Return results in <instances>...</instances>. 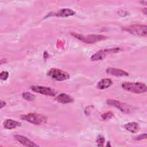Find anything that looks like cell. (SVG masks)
<instances>
[{"mask_svg": "<svg viewBox=\"0 0 147 147\" xmlns=\"http://www.w3.org/2000/svg\"><path fill=\"white\" fill-rule=\"evenodd\" d=\"M121 86L125 91L135 94L144 93L147 90L146 84L142 82H124Z\"/></svg>", "mask_w": 147, "mask_h": 147, "instance_id": "2", "label": "cell"}, {"mask_svg": "<svg viewBox=\"0 0 147 147\" xmlns=\"http://www.w3.org/2000/svg\"><path fill=\"white\" fill-rule=\"evenodd\" d=\"M22 98L28 101H33L35 99V95L29 92H25L22 94Z\"/></svg>", "mask_w": 147, "mask_h": 147, "instance_id": "16", "label": "cell"}, {"mask_svg": "<svg viewBox=\"0 0 147 147\" xmlns=\"http://www.w3.org/2000/svg\"><path fill=\"white\" fill-rule=\"evenodd\" d=\"M105 142V138L102 135H99L96 138V142L98 146H103Z\"/></svg>", "mask_w": 147, "mask_h": 147, "instance_id": "17", "label": "cell"}, {"mask_svg": "<svg viewBox=\"0 0 147 147\" xmlns=\"http://www.w3.org/2000/svg\"><path fill=\"white\" fill-rule=\"evenodd\" d=\"M6 105V102L5 101H3L2 100H1V109H2L3 107H5Z\"/></svg>", "mask_w": 147, "mask_h": 147, "instance_id": "21", "label": "cell"}, {"mask_svg": "<svg viewBox=\"0 0 147 147\" xmlns=\"http://www.w3.org/2000/svg\"><path fill=\"white\" fill-rule=\"evenodd\" d=\"M30 89L33 92L41 94L42 95H47V96H55L56 95V92L55 90H54L53 88L49 87L33 85L30 86Z\"/></svg>", "mask_w": 147, "mask_h": 147, "instance_id": "8", "label": "cell"}, {"mask_svg": "<svg viewBox=\"0 0 147 147\" xmlns=\"http://www.w3.org/2000/svg\"><path fill=\"white\" fill-rule=\"evenodd\" d=\"M123 30L136 36H146L147 26L142 24H134L122 28Z\"/></svg>", "mask_w": 147, "mask_h": 147, "instance_id": "4", "label": "cell"}, {"mask_svg": "<svg viewBox=\"0 0 147 147\" xmlns=\"http://www.w3.org/2000/svg\"><path fill=\"white\" fill-rule=\"evenodd\" d=\"M113 84V82L109 78H105L100 80L98 82L97 84V87L99 89L103 90L105 88H107L110 87Z\"/></svg>", "mask_w": 147, "mask_h": 147, "instance_id": "15", "label": "cell"}, {"mask_svg": "<svg viewBox=\"0 0 147 147\" xmlns=\"http://www.w3.org/2000/svg\"><path fill=\"white\" fill-rule=\"evenodd\" d=\"M71 34L76 38V39L87 43L93 44L100 41H103L107 38V37L101 34H82L76 32H71Z\"/></svg>", "mask_w": 147, "mask_h": 147, "instance_id": "1", "label": "cell"}, {"mask_svg": "<svg viewBox=\"0 0 147 147\" xmlns=\"http://www.w3.org/2000/svg\"><path fill=\"white\" fill-rule=\"evenodd\" d=\"M106 103L109 106H111L117 108L123 113L129 114L131 112V107L130 105L125 103L120 102L119 100L111 99H107L106 100Z\"/></svg>", "mask_w": 147, "mask_h": 147, "instance_id": "6", "label": "cell"}, {"mask_svg": "<svg viewBox=\"0 0 147 147\" xmlns=\"http://www.w3.org/2000/svg\"><path fill=\"white\" fill-rule=\"evenodd\" d=\"M21 122L13 120L11 119H7L3 122V126L6 129H13L20 126Z\"/></svg>", "mask_w": 147, "mask_h": 147, "instance_id": "14", "label": "cell"}, {"mask_svg": "<svg viewBox=\"0 0 147 147\" xmlns=\"http://www.w3.org/2000/svg\"><path fill=\"white\" fill-rule=\"evenodd\" d=\"M121 50L119 48H110V49H105L99 50L94 54H93L91 57V61H98L103 59L109 53H117Z\"/></svg>", "mask_w": 147, "mask_h": 147, "instance_id": "7", "label": "cell"}, {"mask_svg": "<svg viewBox=\"0 0 147 147\" xmlns=\"http://www.w3.org/2000/svg\"><path fill=\"white\" fill-rule=\"evenodd\" d=\"M146 10H147L146 8H144V9H142V12H143V13H144V14H145V15H146Z\"/></svg>", "mask_w": 147, "mask_h": 147, "instance_id": "22", "label": "cell"}, {"mask_svg": "<svg viewBox=\"0 0 147 147\" xmlns=\"http://www.w3.org/2000/svg\"><path fill=\"white\" fill-rule=\"evenodd\" d=\"M47 75L51 79L57 81H64L69 79V75L68 73L56 68H51L48 71Z\"/></svg>", "mask_w": 147, "mask_h": 147, "instance_id": "5", "label": "cell"}, {"mask_svg": "<svg viewBox=\"0 0 147 147\" xmlns=\"http://www.w3.org/2000/svg\"><path fill=\"white\" fill-rule=\"evenodd\" d=\"M113 116V113L110 111H108L107 113H105L102 114V118L103 120L110 119L112 118Z\"/></svg>", "mask_w": 147, "mask_h": 147, "instance_id": "18", "label": "cell"}, {"mask_svg": "<svg viewBox=\"0 0 147 147\" xmlns=\"http://www.w3.org/2000/svg\"><path fill=\"white\" fill-rule=\"evenodd\" d=\"M20 118L24 121L36 125L44 124L47 121V118L45 116L36 113H30L26 114H23L21 115Z\"/></svg>", "mask_w": 147, "mask_h": 147, "instance_id": "3", "label": "cell"}, {"mask_svg": "<svg viewBox=\"0 0 147 147\" xmlns=\"http://www.w3.org/2000/svg\"><path fill=\"white\" fill-rule=\"evenodd\" d=\"M106 72L108 74L115 76H127L129 75V73L126 71L122 70L121 69L113 68V67H109L106 69Z\"/></svg>", "mask_w": 147, "mask_h": 147, "instance_id": "10", "label": "cell"}, {"mask_svg": "<svg viewBox=\"0 0 147 147\" xmlns=\"http://www.w3.org/2000/svg\"><path fill=\"white\" fill-rule=\"evenodd\" d=\"M14 139L17 141L18 142H20L21 144H22L24 146H38V145L36 144L34 142L30 140L27 137L21 136V135H14Z\"/></svg>", "mask_w": 147, "mask_h": 147, "instance_id": "9", "label": "cell"}, {"mask_svg": "<svg viewBox=\"0 0 147 147\" xmlns=\"http://www.w3.org/2000/svg\"><path fill=\"white\" fill-rule=\"evenodd\" d=\"M146 138V134L144 133L143 134H141V135H139V136L136 137L134 138V140H142V139H145Z\"/></svg>", "mask_w": 147, "mask_h": 147, "instance_id": "20", "label": "cell"}, {"mask_svg": "<svg viewBox=\"0 0 147 147\" xmlns=\"http://www.w3.org/2000/svg\"><path fill=\"white\" fill-rule=\"evenodd\" d=\"M55 100L59 103H63V104H67V103H69L72 102L74 99L71 96L65 93H61L58 95L55 98Z\"/></svg>", "mask_w": 147, "mask_h": 147, "instance_id": "12", "label": "cell"}, {"mask_svg": "<svg viewBox=\"0 0 147 147\" xmlns=\"http://www.w3.org/2000/svg\"><path fill=\"white\" fill-rule=\"evenodd\" d=\"M75 11L72 10L71 9L68 8H65V9H61L57 11L54 13L51 16H55L56 17H69L75 15Z\"/></svg>", "mask_w": 147, "mask_h": 147, "instance_id": "11", "label": "cell"}, {"mask_svg": "<svg viewBox=\"0 0 147 147\" xmlns=\"http://www.w3.org/2000/svg\"><path fill=\"white\" fill-rule=\"evenodd\" d=\"M140 2L141 3H144V5H146L147 1H140Z\"/></svg>", "mask_w": 147, "mask_h": 147, "instance_id": "23", "label": "cell"}, {"mask_svg": "<svg viewBox=\"0 0 147 147\" xmlns=\"http://www.w3.org/2000/svg\"><path fill=\"white\" fill-rule=\"evenodd\" d=\"M124 128L127 130L128 131L131 133H137L140 129V127L137 122H128L123 125Z\"/></svg>", "mask_w": 147, "mask_h": 147, "instance_id": "13", "label": "cell"}, {"mask_svg": "<svg viewBox=\"0 0 147 147\" xmlns=\"http://www.w3.org/2000/svg\"><path fill=\"white\" fill-rule=\"evenodd\" d=\"M9 76V72L7 71H2L0 74V78L2 80H6Z\"/></svg>", "mask_w": 147, "mask_h": 147, "instance_id": "19", "label": "cell"}]
</instances>
